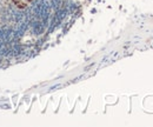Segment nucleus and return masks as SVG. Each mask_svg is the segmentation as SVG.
Segmentation results:
<instances>
[{"label":"nucleus","instance_id":"f257e3e1","mask_svg":"<svg viewBox=\"0 0 153 127\" xmlns=\"http://www.w3.org/2000/svg\"><path fill=\"white\" fill-rule=\"evenodd\" d=\"M13 1V4L18 7V8H25V7H27L33 0H12Z\"/></svg>","mask_w":153,"mask_h":127}]
</instances>
